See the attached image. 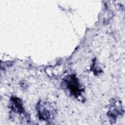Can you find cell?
<instances>
[{"mask_svg": "<svg viewBox=\"0 0 125 125\" xmlns=\"http://www.w3.org/2000/svg\"><path fill=\"white\" fill-rule=\"evenodd\" d=\"M64 83L66 88L72 95L76 98H80L82 96L83 89L75 75L71 74L67 76L64 79Z\"/></svg>", "mask_w": 125, "mask_h": 125, "instance_id": "cell-1", "label": "cell"}, {"mask_svg": "<svg viewBox=\"0 0 125 125\" xmlns=\"http://www.w3.org/2000/svg\"><path fill=\"white\" fill-rule=\"evenodd\" d=\"M39 118L43 121L51 120L54 117L55 109L49 103L44 101L39 102L37 105Z\"/></svg>", "mask_w": 125, "mask_h": 125, "instance_id": "cell-2", "label": "cell"}, {"mask_svg": "<svg viewBox=\"0 0 125 125\" xmlns=\"http://www.w3.org/2000/svg\"><path fill=\"white\" fill-rule=\"evenodd\" d=\"M11 110L17 113H24V108L22 106V101L19 98L12 97L10 102Z\"/></svg>", "mask_w": 125, "mask_h": 125, "instance_id": "cell-3", "label": "cell"}]
</instances>
